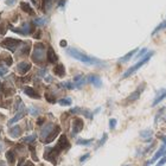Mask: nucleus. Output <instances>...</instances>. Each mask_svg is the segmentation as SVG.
<instances>
[{
    "mask_svg": "<svg viewBox=\"0 0 166 166\" xmlns=\"http://www.w3.org/2000/svg\"><path fill=\"white\" fill-rule=\"evenodd\" d=\"M66 51H68V53L71 57H74L75 59H77V61H79L82 63H84V64H88V65H105V63L101 59L95 58V57H92V56H88L84 52H81L77 49L69 48Z\"/></svg>",
    "mask_w": 166,
    "mask_h": 166,
    "instance_id": "nucleus-1",
    "label": "nucleus"
},
{
    "mask_svg": "<svg viewBox=\"0 0 166 166\" xmlns=\"http://www.w3.org/2000/svg\"><path fill=\"white\" fill-rule=\"evenodd\" d=\"M153 55H154V51H149V52H147V53H146V55H145V56H144V57H142L139 62H136L133 66H131V68H129V69H128V70H127V71L122 75V78H127V77H129L131 75H133L134 72H136V71H138V70H139L142 65H145V64H146V63L151 59V57H152Z\"/></svg>",
    "mask_w": 166,
    "mask_h": 166,
    "instance_id": "nucleus-2",
    "label": "nucleus"
},
{
    "mask_svg": "<svg viewBox=\"0 0 166 166\" xmlns=\"http://www.w3.org/2000/svg\"><path fill=\"white\" fill-rule=\"evenodd\" d=\"M45 56H46V50H45V46L43 44H37L35 46V51H33V55H32V58L35 62H43L45 59Z\"/></svg>",
    "mask_w": 166,
    "mask_h": 166,
    "instance_id": "nucleus-3",
    "label": "nucleus"
},
{
    "mask_svg": "<svg viewBox=\"0 0 166 166\" xmlns=\"http://www.w3.org/2000/svg\"><path fill=\"white\" fill-rule=\"evenodd\" d=\"M145 87H146V83H141V84L136 88V90L135 92H133L128 97H127V101H126V103H132V102H134V101H136L139 97H140V95H141V93L144 92V89H145Z\"/></svg>",
    "mask_w": 166,
    "mask_h": 166,
    "instance_id": "nucleus-4",
    "label": "nucleus"
},
{
    "mask_svg": "<svg viewBox=\"0 0 166 166\" xmlns=\"http://www.w3.org/2000/svg\"><path fill=\"white\" fill-rule=\"evenodd\" d=\"M13 32H17V33H20L23 36H26V35H30L32 31H33V25L31 23H24L20 27H16V29H12Z\"/></svg>",
    "mask_w": 166,
    "mask_h": 166,
    "instance_id": "nucleus-5",
    "label": "nucleus"
},
{
    "mask_svg": "<svg viewBox=\"0 0 166 166\" xmlns=\"http://www.w3.org/2000/svg\"><path fill=\"white\" fill-rule=\"evenodd\" d=\"M22 43H23V42H19V40H17V39L9 38V39H6V40H4V42L1 43V46L6 48V49H9V50H11V51H16L17 46H19Z\"/></svg>",
    "mask_w": 166,
    "mask_h": 166,
    "instance_id": "nucleus-6",
    "label": "nucleus"
},
{
    "mask_svg": "<svg viewBox=\"0 0 166 166\" xmlns=\"http://www.w3.org/2000/svg\"><path fill=\"white\" fill-rule=\"evenodd\" d=\"M86 78H87V82L92 83L94 87H96V88H101L102 87V81H101V78L97 75H89Z\"/></svg>",
    "mask_w": 166,
    "mask_h": 166,
    "instance_id": "nucleus-7",
    "label": "nucleus"
},
{
    "mask_svg": "<svg viewBox=\"0 0 166 166\" xmlns=\"http://www.w3.org/2000/svg\"><path fill=\"white\" fill-rule=\"evenodd\" d=\"M70 113L72 114H82V115H84L86 118L88 119H93V113H90L88 109H82V108H78V107H75L72 109H70Z\"/></svg>",
    "mask_w": 166,
    "mask_h": 166,
    "instance_id": "nucleus-8",
    "label": "nucleus"
},
{
    "mask_svg": "<svg viewBox=\"0 0 166 166\" xmlns=\"http://www.w3.org/2000/svg\"><path fill=\"white\" fill-rule=\"evenodd\" d=\"M164 99H166V88H165V89H160V90L157 93V96L154 97V100H153V102H152V107L159 105Z\"/></svg>",
    "mask_w": 166,
    "mask_h": 166,
    "instance_id": "nucleus-9",
    "label": "nucleus"
},
{
    "mask_svg": "<svg viewBox=\"0 0 166 166\" xmlns=\"http://www.w3.org/2000/svg\"><path fill=\"white\" fill-rule=\"evenodd\" d=\"M166 154V146L165 145H162L157 152H155V154L153 155V158L151 159V161H148L149 164H152V162H154V161H157V160H159L160 158H162L164 155Z\"/></svg>",
    "mask_w": 166,
    "mask_h": 166,
    "instance_id": "nucleus-10",
    "label": "nucleus"
},
{
    "mask_svg": "<svg viewBox=\"0 0 166 166\" xmlns=\"http://www.w3.org/2000/svg\"><path fill=\"white\" fill-rule=\"evenodd\" d=\"M30 69H31V64L27 63V62H20V63L17 65V70H18V72L22 74V75L26 74Z\"/></svg>",
    "mask_w": 166,
    "mask_h": 166,
    "instance_id": "nucleus-11",
    "label": "nucleus"
},
{
    "mask_svg": "<svg viewBox=\"0 0 166 166\" xmlns=\"http://www.w3.org/2000/svg\"><path fill=\"white\" fill-rule=\"evenodd\" d=\"M87 82V78L83 76V75H78L74 78V86L75 88H82V86Z\"/></svg>",
    "mask_w": 166,
    "mask_h": 166,
    "instance_id": "nucleus-12",
    "label": "nucleus"
},
{
    "mask_svg": "<svg viewBox=\"0 0 166 166\" xmlns=\"http://www.w3.org/2000/svg\"><path fill=\"white\" fill-rule=\"evenodd\" d=\"M140 136L144 141L146 142H149L152 141V138H153V132L151 129H145V131H141L140 132Z\"/></svg>",
    "mask_w": 166,
    "mask_h": 166,
    "instance_id": "nucleus-13",
    "label": "nucleus"
},
{
    "mask_svg": "<svg viewBox=\"0 0 166 166\" xmlns=\"http://www.w3.org/2000/svg\"><path fill=\"white\" fill-rule=\"evenodd\" d=\"M82 128H83V121L81 119H75L74 123H72V132H74V134L81 132Z\"/></svg>",
    "mask_w": 166,
    "mask_h": 166,
    "instance_id": "nucleus-14",
    "label": "nucleus"
},
{
    "mask_svg": "<svg viewBox=\"0 0 166 166\" xmlns=\"http://www.w3.org/2000/svg\"><path fill=\"white\" fill-rule=\"evenodd\" d=\"M138 50H139V49L136 48V49H134V50L129 51V52H128V53H126L123 57H121V58L119 59V62H120V63H126V62H128V61H129V59H131V58H132V57H133V56L138 52Z\"/></svg>",
    "mask_w": 166,
    "mask_h": 166,
    "instance_id": "nucleus-15",
    "label": "nucleus"
},
{
    "mask_svg": "<svg viewBox=\"0 0 166 166\" xmlns=\"http://www.w3.org/2000/svg\"><path fill=\"white\" fill-rule=\"evenodd\" d=\"M53 72L58 76V77H64L65 76V69H64V65L63 64H58L55 66L53 69Z\"/></svg>",
    "mask_w": 166,
    "mask_h": 166,
    "instance_id": "nucleus-16",
    "label": "nucleus"
},
{
    "mask_svg": "<svg viewBox=\"0 0 166 166\" xmlns=\"http://www.w3.org/2000/svg\"><path fill=\"white\" fill-rule=\"evenodd\" d=\"M24 93H25L26 95H29L30 97H32V99H39V94H38L33 88L26 87V88L24 89Z\"/></svg>",
    "mask_w": 166,
    "mask_h": 166,
    "instance_id": "nucleus-17",
    "label": "nucleus"
},
{
    "mask_svg": "<svg viewBox=\"0 0 166 166\" xmlns=\"http://www.w3.org/2000/svg\"><path fill=\"white\" fill-rule=\"evenodd\" d=\"M46 57H48V59H49L50 63L57 62V56H56L55 51L52 50V48H49V50H48V52H46Z\"/></svg>",
    "mask_w": 166,
    "mask_h": 166,
    "instance_id": "nucleus-18",
    "label": "nucleus"
},
{
    "mask_svg": "<svg viewBox=\"0 0 166 166\" xmlns=\"http://www.w3.org/2000/svg\"><path fill=\"white\" fill-rule=\"evenodd\" d=\"M25 114H26V110H24V109H23V110H20V112H19V113H18V114H17V115L12 119V120H10V121H9V123H10V125H12V123L17 122V121H18V120H20L22 118H24V116H25Z\"/></svg>",
    "mask_w": 166,
    "mask_h": 166,
    "instance_id": "nucleus-19",
    "label": "nucleus"
},
{
    "mask_svg": "<svg viewBox=\"0 0 166 166\" xmlns=\"http://www.w3.org/2000/svg\"><path fill=\"white\" fill-rule=\"evenodd\" d=\"M165 29H166V19H165L164 22H161V23H160V24H159V25H158V26H157V27L152 31V36L157 35L159 31H162V30H165Z\"/></svg>",
    "mask_w": 166,
    "mask_h": 166,
    "instance_id": "nucleus-20",
    "label": "nucleus"
},
{
    "mask_svg": "<svg viewBox=\"0 0 166 166\" xmlns=\"http://www.w3.org/2000/svg\"><path fill=\"white\" fill-rule=\"evenodd\" d=\"M20 7H22V10H23V11L29 12L30 14H33V10L31 9V6H30L27 3H20Z\"/></svg>",
    "mask_w": 166,
    "mask_h": 166,
    "instance_id": "nucleus-21",
    "label": "nucleus"
},
{
    "mask_svg": "<svg viewBox=\"0 0 166 166\" xmlns=\"http://www.w3.org/2000/svg\"><path fill=\"white\" fill-rule=\"evenodd\" d=\"M94 141V139H89V140H84V139H78L76 141L77 145H83V146H87V145H90L92 142Z\"/></svg>",
    "mask_w": 166,
    "mask_h": 166,
    "instance_id": "nucleus-22",
    "label": "nucleus"
},
{
    "mask_svg": "<svg viewBox=\"0 0 166 166\" xmlns=\"http://www.w3.org/2000/svg\"><path fill=\"white\" fill-rule=\"evenodd\" d=\"M58 103H59L61 106H70V105L72 103V101H71L70 97H65V99H61V100L58 101Z\"/></svg>",
    "mask_w": 166,
    "mask_h": 166,
    "instance_id": "nucleus-23",
    "label": "nucleus"
},
{
    "mask_svg": "<svg viewBox=\"0 0 166 166\" xmlns=\"http://www.w3.org/2000/svg\"><path fill=\"white\" fill-rule=\"evenodd\" d=\"M56 0H44V10H49Z\"/></svg>",
    "mask_w": 166,
    "mask_h": 166,
    "instance_id": "nucleus-24",
    "label": "nucleus"
},
{
    "mask_svg": "<svg viewBox=\"0 0 166 166\" xmlns=\"http://www.w3.org/2000/svg\"><path fill=\"white\" fill-rule=\"evenodd\" d=\"M61 86L64 87V88H66V89H74V88H75V86H74L72 82H64V83H62Z\"/></svg>",
    "mask_w": 166,
    "mask_h": 166,
    "instance_id": "nucleus-25",
    "label": "nucleus"
},
{
    "mask_svg": "<svg viewBox=\"0 0 166 166\" xmlns=\"http://www.w3.org/2000/svg\"><path fill=\"white\" fill-rule=\"evenodd\" d=\"M107 138H108V134L107 133H103V136H102V139L100 140V142H99V145H97V147L96 148H99V147H101L105 142H106V140H107Z\"/></svg>",
    "mask_w": 166,
    "mask_h": 166,
    "instance_id": "nucleus-26",
    "label": "nucleus"
},
{
    "mask_svg": "<svg viewBox=\"0 0 166 166\" xmlns=\"http://www.w3.org/2000/svg\"><path fill=\"white\" fill-rule=\"evenodd\" d=\"M35 24L36 25H45L46 24V19L45 18H38V19H36Z\"/></svg>",
    "mask_w": 166,
    "mask_h": 166,
    "instance_id": "nucleus-27",
    "label": "nucleus"
},
{
    "mask_svg": "<svg viewBox=\"0 0 166 166\" xmlns=\"http://www.w3.org/2000/svg\"><path fill=\"white\" fill-rule=\"evenodd\" d=\"M147 51H148V50H147L146 48H144V49H141V51H140V52H139V53H138V55L135 56V58H140V57H142V56H145V55L147 53Z\"/></svg>",
    "mask_w": 166,
    "mask_h": 166,
    "instance_id": "nucleus-28",
    "label": "nucleus"
},
{
    "mask_svg": "<svg viewBox=\"0 0 166 166\" xmlns=\"http://www.w3.org/2000/svg\"><path fill=\"white\" fill-rule=\"evenodd\" d=\"M165 164H166V154H165L162 158H160V160L157 162L155 166H162V165H165Z\"/></svg>",
    "mask_w": 166,
    "mask_h": 166,
    "instance_id": "nucleus-29",
    "label": "nucleus"
},
{
    "mask_svg": "<svg viewBox=\"0 0 166 166\" xmlns=\"http://www.w3.org/2000/svg\"><path fill=\"white\" fill-rule=\"evenodd\" d=\"M116 126V119H110L109 120V128L110 129H114Z\"/></svg>",
    "mask_w": 166,
    "mask_h": 166,
    "instance_id": "nucleus-30",
    "label": "nucleus"
},
{
    "mask_svg": "<svg viewBox=\"0 0 166 166\" xmlns=\"http://www.w3.org/2000/svg\"><path fill=\"white\" fill-rule=\"evenodd\" d=\"M10 158V164L12 165L14 162V157H13V153L12 152H7V159Z\"/></svg>",
    "mask_w": 166,
    "mask_h": 166,
    "instance_id": "nucleus-31",
    "label": "nucleus"
},
{
    "mask_svg": "<svg viewBox=\"0 0 166 166\" xmlns=\"http://www.w3.org/2000/svg\"><path fill=\"white\" fill-rule=\"evenodd\" d=\"M89 157H90V154H89V153H86L84 155H82V158L79 159V161H81V162H84L87 159H89Z\"/></svg>",
    "mask_w": 166,
    "mask_h": 166,
    "instance_id": "nucleus-32",
    "label": "nucleus"
},
{
    "mask_svg": "<svg viewBox=\"0 0 166 166\" xmlns=\"http://www.w3.org/2000/svg\"><path fill=\"white\" fill-rule=\"evenodd\" d=\"M7 72V69L5 66H0V76H4Z\"/></svg>",
    "mask_w": 166,
    "mask_h": 166,
    "instance_id": "nucleus-33",
    "label": "nucleus"
},
{
    "mask_svg": "<svg viewBox=\"0 0 166 166\" xmlns=\"http://www.w3.org/2000/svg\"><path fill=\"white\" fill-rule=\"evenodd\" d=\"M159 139L164 142V145L166 146V135H162V134H159Z\"/></svg>",
    "mask_w": 166,
    "mask_h": 166,
    "instance_id": "nucleus-34",
    "label": "nucleus"
},
{
    "mask_svg": "<svg viewBox=\"0 0 166 166\" xmlns=\"http://www.w3.org/2000/svg\"><path fill=\"white\" fill-rule=\"evenodd\" d=\"M16 1H17V0H6V4L7 5H13Z\"/></svg>",
    "mask_w": 166,
    "mask_h": 166,
    "instance_id": "nucleus-35",
    "label": "nucleus"
},
{
    "mask_svg": "<svg viewBox=\"0 0 166 166\" xmlns=\"http://www.w3.org/2000/svg\"><path fill=\"white\" fill-rule=\"evenodd\" d=\"M61 46H66V42L65 40H62L61 42Z\"/></svg>",
    "mask_w": 166,
    "mask_h": 166,
    "instance_id": "nucleus-36",
    "label": "nucleus"
},
{
    "mask_svg": "<svg viewBox=\"0 0 166 166\" xmlns=\"http://www.w3.org/2000/svg\"><path fill=\"white\" fill-rule=\"evenodd\" d=\"M148 164H149V162H147V166H148Z\"/></svg>",
    "mask_w": 166,
    "mask_h": 166,
    "instance_id": "nucleus-37",
    "label": "nucleus"
}]
</instances>
